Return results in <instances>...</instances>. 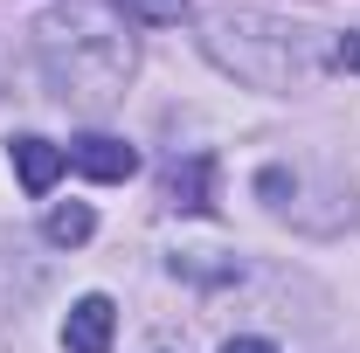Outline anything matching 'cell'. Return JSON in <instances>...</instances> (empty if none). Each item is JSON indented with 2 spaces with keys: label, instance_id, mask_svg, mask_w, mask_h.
<instances>
[{
  "label": "cell",
  "instance_id": "obj_10",
  "mask_svg": "<svg viewBox=\"0 0 360 353\" xmlns=\"http://www.w3.org/2000/svg\"><path fill=\"white\" fill-rule=\"evenodd\" d=\"M222 353H277V347H270V340H229Z\"/></svg>",
  "mask_w": 360,
  "mask_h": 353
},
{
  "label": "cell",
  "instance_id": "obj_5",
  "mask_svg": "<svg viewBox=\"0 0 360 353\" xmlns=\"http://www.w3.org/2000/svg\"><path fill=\"white\" fill-rule=\"evenodd\" d=\"M7 153H14V174H21V187H28V194H49V187H56V174L70 167V153H63V146H49V139H35V132L14 139Z\"/></svg>",
  "mask_w": 360,
  "mask_h": 353
},
{
  "label": "cell",
  "instance_id": "obj_8",
  "mask_svg": "<svg viewBox=\"0 0 360 353\" xmlns=\"http://www.w3.org/2000/svg\"><path fill=\"white\" fill-rule=\"evenodd\" d=\"M118 7H125V21H180V14H187V0H118Z\"/></svg>",
  "mask_w": 360,
  "mask_h": 353
},
{
  "label": "cell",
  "instance_id": "obj_2",
  "mask_svg": "<svg viewBox=\"0 0 360 353\" xmlns=\"http://www.w3.org/2000/svg\"><path fill=\"white\" fill-rule=\"evenodd\" d=\"M63 153H70V167L90 174V180H132L139 174V153L125 139H111V132H84V139H70Z\"/></svg>",
  "mask_w": 360,
  "mask_h": 353
},
{
  "label": "cell",
  "instance_id": "obj_1",
  "mask_svg": "<svg viewBox=\"0 0 360 353\" xmlns=\"http://www.w3.org/2000/svg\"><path fill=\"white\" fill-rule=\"evenodd\" d=\"M35 49H42L49 84L63 90L70 104H111V97H125V77L139 63L132 21H118L111 0H70V7L42 14Z\"/></svg>",
  "mask_w": 360,
  "mask_h": 353
},
{
  "label": "cell",
  "instance_id": "obj_7",
  "mask_svg": "<svg viewBox=\"0 0 360 353\" xmlns=\"http://www.w3.org/2000/svg\"><path fill=\"white\" fill-rule=\"evenodd\" d=\"M208 257H215V250H180L174 257V277H194V284H229V277H236V257H222V264H208Z\"/></svg>",
  "mask_w": 360,
  "mask_h": 353
},
{
  "label": "cell",
  "instance_id": "obj_9",
  "mask_svg": "<svg viewBox=\"0 0 360 353\" xmlns=\"http://www.w3.org/2000/svg\"><path fill=\"white\" fill-rule=\"evenodd\" d=\"M333 63H340V70H360V35H340V42H333Z\"/></svg>",
  "mask_w": 360,
  "mask_h": 353
},
{
  "label": "cell",
  "instance_id": "obj_3",
  "mask_svg": "<svg viewBox=\"0 0 360 353\" xmlns=\"http://www.w3.org/2000/svg\"><path fill=\"white\" fill-rule=\"evenodd\" d=\"M167 201L180 215H215V153H187L167 167Z\"/></svg>",
  "mask_w": 360,
  "mask_h": 353
},
{
  "label": "cell",
  "instance_id": "obj_6",
  "mask_svg": "<svg viewBox=\"0 0 360 353\" xmlns=\"http://www.w3.org/2000/svg\"><path fill=\"white\" fill-rule=\"evenodd\" d=\"M90 229H97V215H90L84 201H56L42 215V236L56 243V250H77V243H90Z\"/></svg>",
  "mask_w": 360,
  "mask_h": 353
},
{
  "label": "cell",
  "instance_id": "obj_4",
  "mask_svg": "<svg viewBox=\"0 0 360 353\" xmlns=\"http://www.w3.org/2000/svg\"><path fill=\"white\" fill-rule=\"evenodd\" d=\"M111 326H118V305H111L104 291H90V298H77L70 319H63V347L70 353H111Z\"/></svg>",
  "mask_w": 360,
  "mask_h": 353
}]
</instances>
